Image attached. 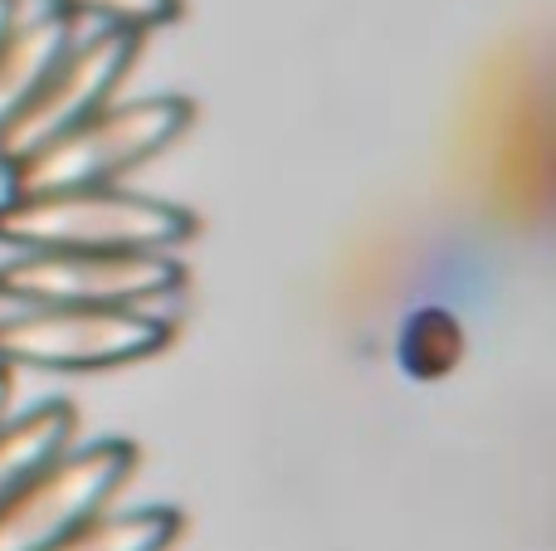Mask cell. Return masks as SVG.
<instances>
[{"mask_svg": "<svg viewBox=\"0 0 556 551\" xmlns=\"http://www.w3.org/2000/svg\"><path fill=\"white\" fill-rule=\"evenodd\" d=\"M195 230L201 220L186 205L132 185H74L0 201V244L10 254H176Z\"/></svg>", "mask_w": 556, "mask_h": 551, "instance_id": "obj_1", "label": "cell"}, {"mask_svg": "<svg viewBox=\"0 0 556 551\" xmlns=\"http://www.w3.org/2000/svg\"><path fill=\"white\" fill-rule=\"evenodd\" d=\"M195 123V103L181 93H147L103 103L64 137L5 166V195L74 191V185H127V176L176 146Z\"/></svg>", "mask_w": 556, "mask_h": 551, "instance_id": "obj_2", "label": "cell"}, {"mask_svg": "<svg viewBox=\"0 0 556 551\" xmlns=\"http://www.w3.org/2000/svg\"><path fill=\"white\" fill-rule=\"evenodd\" d=\"M172 318L162 308H68L29 303L0 318V367L88 376L152 361L172 347Z\"/></svg>", "mask_w": 556, "mask_h": 551, "instance_id": "obj_3", "label": "cell"}, {"mask_svg": "<svg viewBox=\"0 0 556 551\" xmlns=\"http://www.w3.org/2000/svg\"><path fill=\"white\" fill-rule=\"evenodd\" d=\"M137 474L132 439L68 445L0 503V551H49L123 498Z\"/></svg>", "mask_w": 556, "mask_h": 551, "instance_id": "obj_4", "label": "cell"}, {"mask_svg": "<svg viewBox=\"0 0 556 551\" xmlns=\"http://www.w3.org/2000/svg\"><path fill=\"white\" fill-rule=\"evenodd\" d=\"M186 289L176 254L113 249V254H10L0 264V298L15 308L68 303V308H166Z\"/></svg>", "mask_w": 556, "mask_h": 551, "instance_id": "obj_5", "label": "cell"}, {"mask_svg": "<svg viewBox=\"0 0 556 551\" xmlns=\"http://www.w3.org/2000/svg\"><path fill=\"white\" fill-rule=\"evenodd\" d=\"M142 39L132 29H108L93 25L64 44V54L49 64V74L39 78V88L29 93V103L20 107V117L0 132V171L15 166L20 156L39 152L45 142L64 137L68 127H78L84 117H93L103 103H113L123 78L132 74Z\"/></svg>", "mask_w": 556, "mask_h": 551, "instance_id": "obj_6", "label": "cell"}, {"mask_svg": "<svg viewBox=\"0 0 556 551\" xmlns=\"http://www.w3.org/2000/svg\"><path fill=\"white\" fill-rule=\"evenodd\" d=\"M68 39H74V20L49 5L25 10L20 0L15 20L0 29V132L20 117V107L29 103V93L49 74V64L64 54Z\"/></svg>", "mask_w": 556, "mask_h": 551, "instance_id": "obj_7", "label": "cell"}, {"mask_svg": "<svg viewBox=\"0 0 556 551\" xmlns=\"http://www.w3.org/2000/svg\"><path fill=\"white\" fill-rule=\"evenodd\" d=\"M78 435V410L68 400H45L20 415L0 420V503L25 484L35 469H45L54 454H64Z\"/></svg>", "mask_w": 556, "mask_h": 551, "instance_id": "obj_8", "label": "cell"}, {"mask_svg": "<svg viewBox=\"0 0 556 551\" xmlns=\"http://www.w3.org/2000/svg\"><path fill=\"white\" fill-rule=\"evenodd\" d=\"M176 537H181L176 508H103L49 551H172Z\"/></svg>", "mask_w": 556, "mask_h": 551, "instance_id": "obj_9", "label": "cell"}, {"mask_svg": "<svg viewBox=\"0 0 556 551\" xmlns=\"http://www.w3.org/2000/svg\"><path fill=\"white\" fill-rule=\"evenodd\" d=\"M39 5L59 10L78 25H108V29H132V35H152L162 25L181 20V0H39Z\"/></svg>", "mask_w": 556, "mask_h": 551, "instance_id": "obj_10", "label": "cell"}, {"mask_svg": "<svg viewBox=\"0 0 556 551\" xmlns=\"http://www.w3.org/2000/svg\"><path fill=\"white\" fill-rule=\"evenodd\" d=\"M10 400H15V371L0 367V420L10 415Z\"/></svg>", "mask_w": 556, "mask_h": 551, "instance_id": "obj_11", "label": "cell"}, {"mask_svg": "<svg viewBox=\"0 0 556 551\" xmlns=\"http://www.w3.org/2000/svg\"><path fill=\"white\" fill-rule=\"evenodd\" d=\"M15 10H20V0H0V29L15 20Z\"/></svg>", "mask_w": 556, "mask_h": 551, "instance_id": "obj_12", "label": "cell"}]
</instances>
